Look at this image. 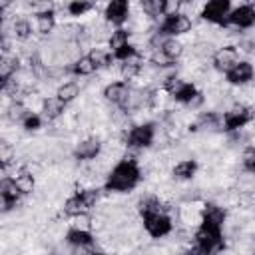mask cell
Instances as JSON below:
<instances>
[{"label": "cell", "instance_id": "6da1fadb", "mask_svg": "<svg viewBox=\"0 0 255 255\" xmlns=\"http://www.w3.org/2000/svg\"><path fill=\"white\" fill-rule=\"evenodd\" d=\"M143 167L137 155L124 153L104 175L102 189L106 195H126L137 189L143 181Z\"/></svg>", "mask_w": 255, "mask_h": 255}, {"label": "cell", "instance_id": "7a4b0ae2", "mask_svg": "<svg viewBox=\"0 0 255 255\" xmlns=\"http://www.w3.org/2000/svg\"><path fill=\"white\" fill-rule=\"evenodd\" d=\"M159 137V124L155 120H143L133 122L126 131L120 133V141L126 149V153H139L145 149H151Z\"/></svg>", "mask_w": 255, "mask_h": 255}, {"label": "cell", "instance_id": "3957f363", "mask_svg": "<svg viewBox=\"0 0 255 255\" xmlns=\"http://www.w3.org/2000/svg\"><path fill=\"white\" fill-rule=\"evenodd\" d=\"M191 245L201 255H223L227 249L225 233L219 227H211L205 223H199L191 231Z\"/></svg>", "mask_w": 255, "mask_h": 255}, {"label": "cell", "instance_id": "277c9868", "mask_svg": "<svg viewBox=\"0 0 255 255\" xmlns=\"http://www.w3.org/2000/svg\"><path fill=\"white\" fill-rule=\"evenodd\" d=\"M255 122V108L243 102H235L231 108L221 114V133L229 135L235 131H243L249 124Z\"/></svg>", "mask_w": 255, "mask_h": 255}, {"label": "cell", "instance_id": "5b68a950", "mask_svg": "<svg viewBox=\"0 0 255 255\" xmlns=\"http://www.w3.org/2000/svg\"><path fill=\"white\" fill-rule=\"evenodd\" d=\"M193 30V18L191 14L179 10V12H171V14H165L155 26H153V32H157L159 36L163 38H179L189 34Z\"/></svg>", "mask_w": 255, "mask_h": 255}, {"label": "cell", "instance_id": "8992f818", "mask_svg": "<svg viewBox=\"0 0 255 255\" xmlns=\"http://www.w3.org/2000/svg\"><path fill=\"white\" fill-rule=\"evenodd\" d=\"M139 221H141V229L145 231V235L151 237L153 241H161V239L169 237L175 229V221L169 211L145 213L139 217Z\"/></svg>", "mask_w": 255, "mask_h": 255}, {"label": "cell", "instance_id": "52a82bcc", "mask_svg": "<svg viewBox=\"0 0 255 255\" xmlns=\"http://www.w3.org/2000/svg\"><path fill=\"white\" fill-rule=\"evenodd\" d=\"M104 149H106L104 139H102L100 135L90 133V135L80 137V139L72 145L70 155H72V159H74L76 163H94V161H98V159L104 155Z\"/></svg>", "mask_w": 255, "mask_h": 255}, {"label": "cell", "instance_id": "ba28073f", "mask_svg": "<svg viewBox=\"0 0 255 255\" xmlns=\"http://www.w3.org/2000/svg\"><path fill=\"white\" fill-rule=\"evenodd\" d=\"M32 22H34V32L40 38H50L58 28V10L54 6L48 4H40L34 12H32Z\"/></svg>", "mask_w": 255, "mask_h": 255}, {"label": "cell", "instance_id": "9c48e42d", "mask_svg": "<svg viewBox=\"0 0 255 255\" xmlns=\"http://www.w3.org/2000/svg\"><path fill=\"white\" fill-rule=\"evenodd\" d=\"M255 80V64L249 58H241L237 64H233L225 74H223V82L231 88H247L251 86Z\"/></svg>", "mask_w": 255, "mask_h": 255}, {"label": "cell", "instance_id": "30bf717a", "mask_svg": "<svg viewBox=\"0 0 255 255\" xmlns=\"http://www.w3.org/2000/svg\"><path fill=\"white\" fill-rule=\"evenodd\" d=\"M233 4L229 0H209L205 4L199 6V18L211 26H219V28H225L227 24V16L231 12Z\"/></svg>", "mask_w": 255, "mask_h": 255}, {"label": "cell", "instance_id": "8fae6325", "mask_svg": "<svg viewBox=\"0 0 255 255\" xmlns=\"http://www.w3.org/2000/svg\"><path fill=\"white\" fill-rule=\"evenodd\" d=\"M102 20L110 28H124L131 20V4L128 0H112L102 10Z\"/></svg>", "mask_w": 255, "mask_h": 255}, {"label": "cell", "instance_id": "7c38bea8", "mask_svg": "<svg viewBox=\"0 0 255 255\" xmlns=\"http://www.w3.org/2000/svg\"><path fill=\"white\" fill-rule=\"evenodd\" d=\"M24 199V193L20 191L16 179L12 175H2L0 181V205H2V213L8 215L12 211H16L20 207Z\"/></svg>", "mask_w": 255, "mask_h": 255}, {"label": "cell", "instance_id": "4fadbf2b", "mask_svg": "<svg viewBox=\"0 0 255 255\" xmlns=\"http://www.w3.org/2000/svg\"><path fill=\"white\" fill-rule=\"evenodd\" d=\"M253 26H255V4L253 2H243L231 8L225 28L241 32V30H251Z\"/></svg>", "mask_w": 255, "mask_h": 255}, {"label": "cell", "instance_id": "5bb4252c", "mask_svg": "<svg viewBox=\"0 0 255 255\" xmlns=\"http://www.w3.org/2000/svg\"><path fill=\"white\" fill-rule=\"evenodd\" d=\"M239 60H241V54H239V50H237L235 44H221V46H217L215 52L211 54L209 66H211L213 72H217V74L223 76V74H225L233 64H237Z\"/></svg>", "mask_w": 255, "mask_h": 255}, {"label": "cell", "instance_id": "9a60e30c", "mask_svg": "<svg viewBox=\"0 0 255 255\" xmlns=\"http://www.w3.org/2000/svg\"><path fill=\"white\" fill-rule=\"evenodd\" d=\"M131 84H128V82H124V80H112V82H108L104 88H102V92H100V96H102V100L108 104V106H114V108H124L126 106V102H128V98H129V94H131Z\"/></svg>", "mask_w": 255, "mask_h": 255}, {"label": "cell", "instance_id": "2e32d148", "mask_svg": "<svg viewBox=\"0 0 255 255\" xmlns=\"http://www.w3.org/2000/svg\"><path fill=\"white\" fill-rule=\"evenodd\" d=\"M189 133H213L221 131V114L217 110H203L195 114L193 122L187 124Z\"/></svg>", "mask_w": 255, "mask_h": 255}, {"label": "cell", "instance_id": "e0dca14e", "mask_svg": "<svg viewBox=\"0 0 255 255\" xmlns=\"http://www.w3.org/2000/svg\"><path fill=\"white\" fill-rule=\"evenodd\" d=\"M227 219H229V211H227V207L223 203H219L215 199H203V205H201V223L223 229L225 223H227Z\"/></svg>", "mask_w": 255, "mask_h": 255}, {"label": "cell", "instance_id": "ac0fdd59", "mask_svg": "<svg viewBox=\"0 0 255 255\" xmlns=\"http://www.w3.org/2000/svg\"><path fill=\"white\" fill-rule=\"evenodd\" d=\"M64 241L70 247H74L76 251H90V249H96L98 235L94 231H90V229H80V227L68 225L66 235H64Z\"/></svg>", "mask_w": 255, "mask_h": 255}, {"label": "cell", "instance_id": "d6986e66", "mask_svg": "<svg viewBox=\"0 0 255 255\" xmlns=\"http://www.w3.org/2000/svg\"><path fill=\"white\" fill-rule=\"evenodd\" d=\"M197 171H199V161H197L195 157H183V159H179L177 163H173V165H171L169 175H171V179H173V181L189 183V181H193V179H195Z\"/></svg>", "mask_w": 255, "mask_h": 255}, {"label": "cell", "instance_id": "ffe728a7", "mask_svg": "<svg viewBox=\"0 0 255 255\" xmlns=\"http://www.w3.org/2000/svg\"><path fill=\"white\" fill-rule=\"evenodd\" d=\"M68 112V106L64 102H60L56 96H44L42 100V106H40V114L46 122L50 124H56L58 120H62Z\"/></svg>", "mask_w": 255, "mask_h": 255}, {"label": "cell", "instance_id": "44dd1931", "mask_svg": "<svg viewBox=\"0 0 255 255\" xmlns=\"http://www.w3.org/2000/svg\"><path fill=\"white\" fill-rule=\"evenodd\" d=\"M167 6H169V0H143L137 4L141 16L153 26L167 14Z\"/></svg>", "mask_w": 255, "mask_h": 255}, {"label": "cell", "instance_id": "7402d4cb", "mask_svg": "<svg viewBox=\"0 0 255 255\" xmlns=\"http://www.w3.org/2000/svg\"><path fill=\"white\" fill-rule=\"evenodd\" d=\"M159 52L169 64H179V60L183 58L185 54V44L179 40V38H163V42L159 44V48L155 50Z\"/></svg>", "mask_w": 255, "mask_h": 255}, {"label": "cell", "instance_id": "603a6c76", "mask_svg": "<svg viewBox=\"0 0 255 255\" xmlns=\"http://www.w3.org/2000/svg\"><path fill=\"white\" fill-rule=\"evenodd\" d=\"M66 74L72 78H90V76L98 74V68L94 66V62L90 60L88 54H82L80 58H76L72 64L66 66Z\"/></svg>", "mask_w": 255, "mask_h": 255}, {"label": "cell", "instance_id": "cb8c5ba5", "mask_svg": "<svg viewBox=\"0 0 255 255\" xmlns=\"http://www.w3.org/2000/svg\"><path fill=\"white\" fill-rule=\"evenodd\" d=\"M62 213H64L68 219H72V217H78V215H84V213H92V211H90V207L86 205V201H84V197L80 195V191L76 189V191H72V193L64 199V203H62Z\"/></svg>", "mask_w": 255, "mask_h": 255}, {"label": "cell", "instance_id": "d4e9b609", "mask_svg": "<svg viewBox=\"0 0 255 255\" xmlns=\"http://www.w3.org/2000/svg\"><path fill=\"white\" fill-rule=\"evenodd\" d=\"M86 54L90 56V60L94 62V66L98 68V72H100V70H110L112 64L116 62L112 50H110L106 44H94Z\"/></svg>", "mask_w": 255, "mask_h": 255}, {"label": "cell", "instance_id": "484cf974", "mask_svg": "<svg viewBox=\"0 0 255 255\" xmlns=\"http://www.w3.org/2000/svg\"><path fill=\"white\" fill-rule=\"evenodd\" d=\"M54 96H56L60 102H64L66 106H70V104H74V102L82 96V86H80L78 80H66V82H60V84L56 86Z\"/></svg>", "mask_w": 255, "mask_h": 255}, {"label": "cell", "instance_id": "4316f807", "mask_svg": "<svg viewBox=\"0 0 255 255\" xmlns=\"http://www.w3.org/2000/svg\"><path fill=\"white\" fill-rule=\"evenodd\" d=\"M28 106L22 102V100H10L6 106H4V122L12 124V126H20L24 116L28 114Z\"/></svg>", "mask_w": 255, "mask_h": 255}, {"label": "cell", "instance_id": "83f0119b", "mask_svg": "<svg viewBox=\"0 0 255 255\" xmlns=\"http://www.w3.org/2000/svg\"><path fill=\"white\" fill-rule=\"evenodd\" d=\"M94 10H96V4L94 2H86V0H72V2L64 4V12L68 14V18H72V22H78L80 18L88 16Z\"/></svg>", "mask_w": 255, "mask_h": 255}, {"label": "cell", "instance_id": "f1b7e54d", "mask_svg": "<svg viewBox=\"0 0 255 255\" xmlns=\"http://www.w3.org/2000/svg\"><path fill=\"white\" fill-rule=\"evenodd\" d=\"M131 36H133V32L129 30V28H114L112 32H110V38H108V42H106V46L112 50V52H116V50H120V48H124V46H128V44H131Z\"/></svg>", "mask_w": 255, "mask_h": 255}, {"label": "cell", "instance_id": "f546056e", "mask_svg": "<svg viewBox=\"0 0 255 255\" xmlns=\"http://www.w3.org/2000/svg\"><path fill=\"white\" fill-rule=\"evenodd\" d=\"M44 122H46V120L42 118L40 112H28V114L24 116L20 128H22L26 133H36V131H40V129L44 128Z\"/></svg>", "mask_w": 255, "mask_h": 255}, {"label": "cell", "instance_id": "4dcf8cb0", "mask_svg": "<svg viewBox=\"0 0 255 255\" xmlns=\"http://www.w3.org/2000/svg\"><path fill=\"white\" fill-rule=\"evenodd\" d=\"M241 169L247 175L255 177V143H247L241 151Z\"/></svg>", "mask_w": 255, "mask_h": 255}, {"label": "cell", "instance_id": "1f68e13d", "mask_svg": "<svg viewBox=\"0 0 255 255\" xmlns=\"http://www.w3.org/2000/svg\"><path fill=\"white\" fill-rule=\"evenodd\" d=\"M112 54H114V60L118 64H122V62H128V60H133V58L141 56V50L137 48V44L131 42V44H128V46H124V48H120V50H116Z\"/></svg>", "mask_w": 255, "mask_h": 255}, {"label": "cell", "instance_id": "d6a6232c", "mask_svg": "<svg viewBox=\"0 0 255 255\" xmlns=\"http://www.w3.org/2000/svg\"><path fill=\"white\" fill-rule=\"evenodd\" d=\"M177 255H201V253H199V251H197V249H195L191 243H187V245H185V247H183V249H181Z\"/></svg>", "mask_w": 255, "mask_h": 255}, {"label": "cell", "instance_id": "836d02e7", "mask_svg": "<svg viewBox=\"0 0 255 255\" xmlns=\"http://www.w3.org/2000/svg\"><path fill=\"white\" fill-rule=\"evenodd\" d=\"M84 255H112V253H108L106 249H90V251H86Z\"/></svg>", "mask_w": 255, "mask_h": 255}, {"label": "cell", "instance_id": "e575fe53", "mask_svg": "<svg viewBox=\"0 0 255 255\" xmlns=\"http://www.w3.org/2000/svg\"><path fill=\"white\" fill-rule=\"evenodd\" d=\"M253 239H255V231H253Z\"/></svg>", "mask_w": 255, "mask_h": 255}]
</instances>
